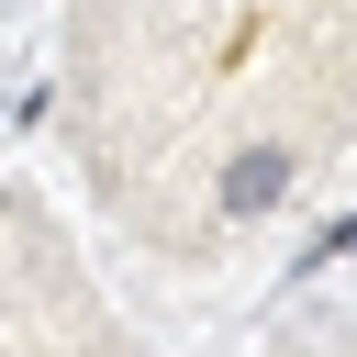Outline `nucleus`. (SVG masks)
<instances>
[{"label": "nucleus", "instance_id": "obj_1", "mask_svg": "<svg viewBox=\"0 0 357 357\" xmlns=\"http://www.w3.org/2000/svg\"><path fill=\"white\" fill-rule=\"evenodd\" d=\"M279 190H290V167H279V156H234V178H223V201H234V212H268Z\"/></svg>", "mask_w": 357, "mask_h": 357}]
</instances>
